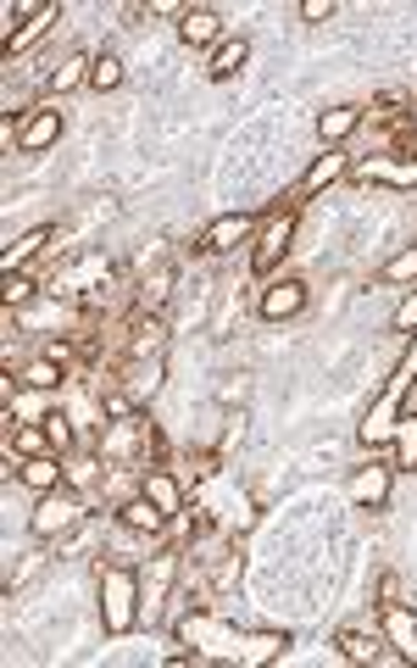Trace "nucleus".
<instances>
[{"label": "nucleus", "mask_w": 417, "mask_h": 668, "mask_svg": "<svg viewBox=\"0 0 417 668\" xmlns=\"http://www.w3.org/2000/svg\"><path fill=\"white\" fill-rule=\"evenodd\" d=\"M245 62H251V40H245V34H240V40H223V45L212 51V62H206V79H212V84H228Z\"/></svg>", "instance_id": "4be33fe9"}, {"label": "nucleus", "mask_w": 417, "mask_h": 668, "mask_svg": "<svg viewBox=\"0 0 417 668\" xmlns=\"http://www.w3.org/2000/svg\"><path fill=\"white\" fill-rule=\"evenodd\" d=\"M140 490H145V496H151L167 518H179V513H184V490H179V479H173L167 468H145V474H140Z\"/></svg>", "instance_id": "aec40b11"}, {"label": "nucleus", "mask_w": 417, "mask_h": 668, "mask_svg": "<svg viewBox=\"0 0 417 668\" xmlns=\"http://www.w3.org/2000/svg\"><path fill=\"white\" fill-rule=\"evenodd\" d=\"M90 68H95V57H84V51H73V57H62V62H57V73L45 79V90H51V95H68V90H79V84H90Z\"/></svg>", "instance_id": "5701e85b"}, {"label": "nucleus", "mask_w": 417, "mask_h": 668, "mask_svg": "<svg viewBox=\"0 0 417 668\" xmlns=\"http://www.w3.org/2000/svg\"><path fill=\"white\" fill-rule=\"evenodd\" d=\"M34 295H40V284H34L29 273H7V279H0V301H7L12 312H18V306H29Z\"/></svg>", "instance_id": "cd10ccee"}, {"label": "nucleus", "mask_w": 417, "mask_h": 668, "mask_svg": "<svg viewBox=\"0 0 417 668\" xmlns=\"http://www.w3.org/2000/svg\"><path fill=\"white\" fill-rule=\"evenodd\" d=\"M162 346H167V323L140 312V323H134V341H129V357H162Z\"/></svg>", "instance_id": "b1692460"}, {"label": "nucleus", "mask_w": 417, "mask_h": 668, "mask_svg": "<svg viewBox=\"0 0 417 668\" xmlns=\"http://www.w3.org/2000/svg\"><path fill=\"white\" fill-rule=\"evenodd\" d=\"M118 524H123V529H134V535H162L173 518H167V513H162L145 490H140L134 502H123V507H118Z\"/></svg>", "instance_id": "f3484780"}, {"label": "nucleus", "mask_w": 417, "mask_h": 668, "mask_svg": "<svg viewBox=\"0 0 417 668\" xmlns=\"http://www.w3.org/2000/svg\"><path fill=\"white\" fill-rule=\"evenodd\" d=\"M367 123V112L362 107H328L323 118H317V140H323V151H339L356 129Z\"/></svg>", "instance_id": "dca6fc26"}, {"label": "nucleus", "mask_w": 417, "mask_h": 668, "mask_svg": "<svg viewBox=\"0 0 417 668\" xmlns=\"http://www.w3.org/2000/svg\"><path fill=\"white\" fill-rule=\"evenodd\" d=\"M256 229H262V217H251V212H223V217H212V223H206L201 251H206V256H228V251L251 245V240H256Z\"/></svg>", "instance_id": "423d86ee"}, {"label": "nucleus", "mask_w": 417, "mask_h": 668, "mask_svg": "<svg viewBox=\"0 0 417 668\" xmlns=\"http://www.w3.org/2000/svg\"><path fill=\"white\" fill-rule=\"evenodd\" d=\"M179 40L184 45H201V51H217L228 34H223V12L217 7H190L184 18H179Z\"/></svg>", "instance_id": "f8f14e48"}, {"label": "nucleus", "mask_w": 417, "mask_h": 668, "mask_svg": "<svg viewBox=\"0 0 417 668\" xmlns=\"http://www.w3.org/2000/svg\"><path fill=\"white\" fill-rule=\"evenodd\" d=\"M334 646H339L345 662H367V668H378V662H406V657L384 640V629H378V635H367V629H339Z\"/></svg>", "instance_id": "6e6552de"}, {"label": "nucleus", "mask_w": 417, "mask_h": 668, "mask_svg": "<svg viewBox=\"0 0 417 668\" xmlns=\"http://www.w3.org/2000/svg\"><path fill=\"white\" fill-rule=\"evenodd\" d=\"M389 479H395V468L389 463H367V468H356L350 479H345V496H350V507H384L389 502Z\"/></svg>", "instance_id": "9d476101"}, {"label": "nucleus", "mask_w": 417, "mask_h": 668, "mask_svg": "<svg viewBox=\"0 0 417 668\" xmlns=\"http://www.w3.org/2000/svg\"><path fill=\"white\" fill-rule=\"evenodd\" d=\"M301 18L306 23H328L334 18V0H301Z\"/></svg>", "instance_id": "f704fd0d"}, {"label": "nucleus", "mask_w": 417, "mask_h": 668, "mask_svg": "<svg viewBox=\"0 0 417 668\" xmlns=\"http://www.w3.org/2000/svg\"><path fill=\"white\" fill-rule=\"evenodd\" d=\"M411 391H417V334H411V346L400 352V363H395V374H389V385L378 391V402H373V413L362 418V446H389L395 441V424H400V413H406V402H411Z\"/></svg>", "instance_id": "f03ea898"}, {"label": "nucleus", "mask_w": 417, "mask_h": 668, "mask_svg": "<svg viewBox=\"0 0 417 668\" xmlns=\"http://www.w3.org/2000/svg\"><path fill=\"white\" fill-rule=\"evenodd\" d=\"M95 474H101V468H95V457H73V463H68V485H73V490H84Z\"/></svg>", "instance_id": "473e14b6"}, {"label": "nucleus", "mask_w": 417, "mask_h": 668, "mask_svg": "<svg viewBox=\"0 0 417 668\" xmlns=\"http://www.w3.org/2000/svg\"><path fill=\"white\" fill-rule=\"evenodd\" d=\"M256 312H262L267 323L301 317V312H306V284H301V279H273V284H262V301H256Z\"/></svg>", "instance_id": "1a4fd4ad"}, {"label": "nucleus", "mask_w": 417, "mask_h": 668, "mask_svg": "<svg viewBox=\"0 0 417 668\" xmlns=\"http://www.w3.org/2000/svg\"><path fill=\"white\" fill-rule=\"evenodd\" d=\"M140 607H145V585L129 563L118 568H101V629L112 640H123L134 624H140Z\"/></svg>", "instance_id": "7ed1b4c3"}, {"label": "nucleus", "mask_w": 417, "mask_h": 668, "mask_svg": "<svg viewBox=\"0 0 417 668\" xmlns=\"http://www.w3.org/2000/svg\"><path fill=\"white\" fill-rule=\"evenodd\" d=\"M350 173V162L339 156V151H323V156H312V168L301 173V184H295V201L289 206H301V201H312V195H323L328 184H339Z\"/></svg>", "instance_id": "ddd939ff"}, {"label": "nucleus", "mask_w": 417, "mask_h": 668, "mask_svg": "<svg viewBox=\"0 0 417 668\" xmlns=\"http://www.w3.org/2000/svg\"><path fill=\"white\" fill-rule=\"evenodd\" d=\"M106 279H112V262H106V256H84L79 267L57 273L51 290H57V295H79V290H106Z\"/></svg>", "instance_id": "2eb2a0df"}, {"label": "nucleus", "mask_w": 417, "mask_h": 668, "mask_svg": "<svg viewBox=\"0 0 417 668\" xmlns=\"http://www.w3.org/2000/svg\"><path fill=\"white\" fill-rule=\"evenodd\" d=\"M84 513H90L84 490L57 485V490H45V496H40V507L29 513V535H34V540H62V535H73V529L84 524Z\"/></svg>", "instance_id": "20e7f679"}, {"label": "nucleus", "mask_w": 417, "mask_h": 668, "mask_svg": "<svg viewBox=\"0 0 417 668\" xmlns=\"http://www.w3.org/2000/svg\"><path fill=\"white\" fill-rule=\"evenodd\" d=\"M40 424H45V435H51V446H57V457H68V452H73V418H68V413L57 407V413H45Z\"/></svg>", "instance_id": "7c9ffc66"}, {"label": "nucleus", "mask_w": 417, "mask_h": 668, "mask_svg": "<svg viewBox=\"0 0 417 668\" xmlns=\"http://www.w3.org/2000/svg\"><path fill=\"white\" fill-rule=\"evenodd\" d=\"M151 446H156V435H151V424H145L140 413L106 424V435H101V457H112V463H123V457H134V452H151Z\"/></svg>", "instance_id": "0eeeda50"}, {"label": "nucleus", "mask_w": 417, "mask_h": 668, "mask_svg": "<svg viewBox=\"0 0 417 668\" xmlns=\"http://www.w3.org/2000/svg\"><path fill=\"white\" fill-rule=\"evenodd\" d=\"M45 245H51V223H40V229H23L18 240H7V251H0V273H18V267H23V262H34Z\"/></svg>", "instance_id": "a211bd4d"}, {"label": "nucleus", "mask_w": 417, "mask_h": 668, "mask_svg": "<svg viewBox=\"0 0 417 668\" xmlns=\"http://www.w3.org/2000/svg\"><path fill=\"white\" fill-rule=\"evenodd\" d=\"M356 179H362V184H395V190H417V151H406V156H367V162L356 168Z\"/></svg>", "instance_id": "9b49d317"}, {"label": "nucleus", "mask_w": 417, "mask_h": 668, "mask_svg": "<svg viewBox=\"0 0 417 668\" xmlns=\"http://www.w3.org/2000/svg\"><path fill=\"white\" fill-rule=\"evenodd\" d=\"M389 452H395V468H417V407H406V413H400Z\"/></svg>", "instance_id": "393cba45"}, {"label": "nucleus", "mask_w": 417, "mask_h": 668, "mask_svg": "<svg viewBox=\"0 0 417 668\" xmlns=\"http://www.w3.org/2000/svg\"><path fill=\"white\" fill-rule=\"evenodd\" d=\"M179 640L190 646V662L206 668V662H234V668H267L289 651V629H234L223 624L217 613H190L179 624Z\"/></svg>", "instance_id": "f257e3e1"}, {"label": "nucleus", "mask_w": 417, "mask_h": 668, "mask_svg": "<svg viewBox=\"0 0 417 668\" xmlns=\"http://www.w3.org/2000/svg\"><path fill=\"white\" fill-rule=\"evenodd\" d=\"M173 279H179V267H173V262H162V267H156V279L145 273V284H140V312H162V301L173 295Z\"/></svg>", "instance_id": "a878e982"}, {"label": "nucleus", "mask_w": 417, "mask_h": 668, "mask_svg": "<svg viewBox=\"0 0 417 668\" xmlns=\"http://www.w3.org/2000/svg\"><path fill=\"white\" fill-rule=\"evenodd\" d=\"M62 140V112L57 107H40V112H29L23 118V134H18V151H29V156H40V151H51Z\"/></svg>", "instance_id": "4468645a"}, {"label": "nucleus", "mask_w": 417, "mask_h": 668, "mask_svg": "<svg viewBox=\"0 0 417 668\" xmlns=\"http://www.w3.org/2000/svg\"><path fill=\"white\" fill-rule=\"evenodd\" d=\"M29 490H57V485H68V463L57 457V452H45V457H23V474H18Z\"/></svg>", "instance_id": "6ab92c4d"}, {"label": "nucleus", "mask_w": 417, "mask_h": 668, "mask_svg": "<svg viewBox=\"0 0 417 668\" xmlns=\"http://www.w3.org/2000/svg\"><path fill=\"white\" fill-rule=\"evenodd\" d=\"M23 385H29V391H57V385H62V363H57V357H40V363H29Z\"/></svg>", "instance_id": "c756f323"}, {"label": "nucleus", "mask_w": 417, "mask_h": 668, "mask_svg": "<svg viewBox=\"0 0 417 668\" xmlns=\"http://www.w3.org/2000/svg\"><path fill=\"white\" fill-rule=\"evenodd\" d=\"M7 441H12L23 457H45V452H57V446H51V435H45V429H34V424H18Z\"/></svg>", "instance_id": "c85d7f7f"}, {"label": "nucleus", "mask_w": 417, "mask_h": 668, "mask_svg": "<svg viewBox=\"0 0 417 668\" xmlns=\"http://www.w3.org/2000/svg\"><path fill=\"white\" fill-rule=\"evenodd\" d=\"M62 18V7H57V0H34V7H29V18H23V29H12V40H7V57H18L29 40H40L51 23Z\"/></svg>", "instance_id": "412c9836"}, {"label": "nucleus", "mask_w": 417, "mask_h": 668, "mask_svg": "<svg viewBox=\"0 0 417 668\" xmlns=\"http://www.w3.org/2000/svg\"><path fill=\"white\" fill-rule=\"evenodd\" d=\"M400 657H406V662H411V668H417V640H411V646H406V651H400Z\"/></svg>", "instance_id": "c9c22d12"}, {"label": "nucleus", "mask_w": 417, "mask_h": 668, "mask_svg": "<svg viewBox=\"0 0 417 668\" xmlns=\"http://www.w3.org/2000/svg\"><path fill=\"white\" fill-rule=\"evenodd\" d=\"M384 279H389V284H411V279H417V245H406L400 256H389V262H384Z\"/></svg>", "instance_id": "2f4dec72"}, {"label": "nucleus", "mask_w": 417, "mask_h": 668, "mask_svg": "<svg viewBox=\"0 0 417 668\" xmlns=\"http://www.w3.org/2000/svg\"><path fill=\"white\" fill-rule=\"evenodd\" d=\"M395 328H400V334H411V328H417V290L395 306Z\"/></svg>", "instance_id": "72a5a7b5"}, {"label": "nucleus", "mask_w": 417, "mask_h": 668, "mask_svg": "<svg viewBox=\"0 0 417 668\" xmlns=\"http://www.w3.org/2000/svg\"><path fill=\"white\" fill-rule=\"evenodd\" d=\"M118 84H123V57H118V51H101L95 68H90V90L106 95V90H118Z\"/></svg>", "instance_id": "bb28decb"}, {"label": "nucleus", "mask_w": 417, "mask_h": 668, "mask_svg": "<svg viewBox=\"0 0 417 668\" xmlns=\"http://www.w3.org/2000/svg\"><path fill=\"white\" fill-rule=\"evenodd\" d=\"M289 240H295V206L267 212V217H262V229H256V240H251V273H256V279H267V273L284 262Z\"/></svg>", "instance_id": "39448f33"}]
</instances>
